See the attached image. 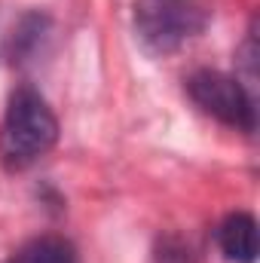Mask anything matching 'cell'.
I'll list each match as a JSON object with an SVG mask.
<instances>
[{
	"label": "cell",
	"mask_w": 260,
	"mask_h": 263,
	"mask_svg": "<svg viewBox=\"0 0 260 263\" xmlns=\"http://www.w3.org/2000/svg\"><path fill=\"white\" fill-rule=\"evenodd\" d=\"M59 141V120L46 98L34 89H18L9 98L0 126V162L9 172H25L40 162Z\"/></svg>",
	"instance_id": "cell-1"
},
{
	"label": "cell",
	"mask_w": 260,
	"mask_h": 263,
	"mask_svg": "<svg viewBox=\"0 0 260 263\" xmlns=\"http://www.w3.org/2000/svg\"><path fill=\"white\" fill-rule=\"evenodd\" d=\"M211 12V0H135V31L150 52L169 55L205 31Z\"/></svg>",
	"instance_id": "cell-2"
},
{
	"label": "cell",
	"mask_w": 260,
	"mask_h": 263,
	"mask_svg": "<svg viewBox=\"0 0 260 263\" xmlns=\"http://www.w3.org/2000/svg\"><path fill=\"white\" fill-rule=\"evenodd\" d=\"M187 92L208 117L239 132H254L257 110H254V92L224 70H196L187 80Z\"/></svg>",
	"instance_id": "cell-3"
},
{
	"label": "cell",
	"mask_w": 260,
	"mask_h": 263,
	"mask_svg": "<svg viewBox=\"0 0 260 263\" xmlns=\"http://www.w3.org/2000/svg\"><path fill=\"white\" fill-rule=\"evenodd\" d=\"M217 245L230 263H254L257 260V220L248 211L227 214L217 230Z\"/></svg>",
	"instance_id": "cell-4"
},
{
	"label": "cell",
	"mask_w": 260,
	"mask_h": 263,
	"mask_svg": "<svg viewBox=\"0 0 260 263\" xmlns=\"http://www.w3.org/2000/svg\"><path fill=\"white\" fill-rule=\"evenodd\" d=\"M9 263H80V254L62 236H40L22 245Z\"/></svg>",
	"instance_id": "cell-5"
}]
</instances>
